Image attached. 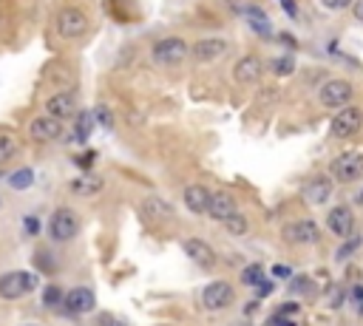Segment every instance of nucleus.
<instances>
[{
	"mask_svg": "<svg viewBox=\"0 0 363 326\" xmlns=\"http://www.w3.org/2000/svg\"><path fill=\"white\" fill-rule=\"evenodd\" d=\"M352 97H355V88L344 77H332V80H326L318 88V102L326 111H344V108H349L352 105Z\"/></svg>",
	"mask_w": 363,
	"mask_h": 326,
	"instance_id": "obj_1",
	"label": "nucleus"
},
{
	"mask_svg": "<svg viewBox=\"0 0 363 326\" xmlns=\"http://www.w3.org/2000/svg\"><path fill=\"white\" fill-rule=\"evenodd\" d=\"M360 131H363V111L357 105H349L344 111H338L332 116V122H329V136L332 139H341V142L355 139Z\"/></svg>",
	"mask_w": 363,
	"mask_h": 326,
	"instance_id": "obj_2",
	"label": "nucleus"
},
{
	"mask_svg": "<svg viewBox=\"0 0 363 326\" xmlns=\"http://www.w3.org/2000/svg\"><path fill=\"white\" fill-rule=\"evenodd\" d=\"M329 176L335 182H341V184L360 182L363 179V151H346V153H341L332 162Z\"/></svg>",
	"mask_w": 363,
	"mask_h": 326,
	"instance_id": "obj_3",
	"label": "nucleus"
},
{
	"mask_svg": "<svg viewBox=\"0 0 363 326\" xmlns=\"http://www.w3.org/2000/svg\"><path fill=\"white\" fill-rule=\"evenodd\" d=\"M88 32V14L80 6H65L57 14V34L65 40H74L83 37Z\"/></svg>",
	"mask_w": 363,
	"mask_h": 326,
	"instance_id": "obj_4",
	"label": "nucleus"
},
{
	"mask_svg": "<svg viewBox=\"0 0 363 326\" xmlns=\"http://www.w3.org/2000/svg\"><path fill=\"white\" fill-rule=\"evenodd\" d=\"M34 287H37V278L32 272H6V275H0V298H6V301L29 295Z\"/></svg>",
	"mask_w": 363,
	"mask_h": 326,
	"instance_id": "obj_5",
	"label": "nucleus"
},
{
	"mask_svg": "<svg viewBox=\"0 0 363 326\" xmlns=\"http://www.w3.org/2000/svg\"><path fill=\"white\" fill-rule=\"evenodd\" d=\"M190 54V45L182 37H165L154 45V63L156 65H176Z\"/></svg>",
	"mask_w": 363,
	"mask_h": 326,
	"instance_id": "obj_6",
	"label": "nucleus"
},
{
	"mask_svg": "<svg viewBox=\"0 0 363 326\" xmlns=\"http://www.w3.org/2000/svg\"><path fill=\"white\" fill-rule=\"evenodd\" d=\"M48 232H52L54 241H71L80 232V219L74 210H68V207H63V210H57L52 216V221H48Z\"/></svg>",
	"mask_w": 363,
	"mask_h": 326,
	"instance_id": "obj_7",
	"label": "nucleus"
},
{
	"mask_svg": "<svg viewBox=\"0 0 363 326\" xmlns=\"http://www.w3.org/2000/svg\"><path fill=\"white\" fill-rule=\"evenodd\" d=\"M332 191H335V179L326 173H315L304 184V202L312 207H324L332 199Z\"/></svg>",
	"mask_w": 363,
	"mask_h": 326,
	"instance_id": "obj_8",
	"label": "nucleus"
},
{
	"mask_svg": "<svg viewBox=\"0 0 363 326\" xmlns=\"http://www.w3.org/2000/svg\"><path fill=\"white\" fill-rule=\"evenodd\" d=\"M284 241H289V244H318L321 230L312 219H298V221L284 227Z\"/></svg>",
	"mask_w": 363,
	"mask_h": 326,
	"instance_id": "obj_9",
	"label": "nucleus"
},
{
	"mask_svg": "<svg viewBox=\"0 0 363 326\" xmlns=\"http://www.w3.org/2000/svg\"><path fill=\"white\" fill-rule=\"evenodd\" d=\"M190 54L196 63H216L227 54V40L222 37H202L190 45Z\"/></svg>",
	"mask_w": 363,
	"mask_h": 326,
	"instance_id": "obj_10",
	"label": "nucleus"
},
{
	"mask_svg": "<svg viewBox=\"0 0 363 326\" xmlns=\"http://www.w3.org/2000/svg\"><path fill=\"white\" fill-rule=\"evenodd\" d=\"M233 298H236V292H233V287L227 281H213L202 292V304L210 312H219V309H227L233 304Z\"/></svg>",
	"mask_w": 363,
	"mask_h": 326,
	"instance_id": "obj_11",
	"label": "nucleus"
},
{
	"mask_svg": "<svg viewBox=\"0 0 363 326\" xmlns=\"http://www.w3.org/2000/svg\"><path fill=\"white\" fill-rule=\"evenodd\" d=\"M29 136L34 139V142H40V145L54 142V139H60V136H63V122H60V120H54V116L43 113V116H37V120H32V122H29Z\"/></svg>",
	"mask_w": 363,
	"mask_h": 326,
	"instance_id": "obj_12",
	"label": "nucleus"
},
{
	"mask_svg": "<svg viewBox=\"0 0 363 326\" xmlns=\"http://www.w3.org/2000/svg\"><path fill=\"white\" fill-rule=\"evenodd\" d=\"M261 74H264V63L256 54H245L233 65V80L241 85H256L261 80Z\"/></svg>",
	"mask_w": 363,
	"mask_h": 326,
	"instance_id": "obj_13",
	"label": "nucleus"
},
{
	"mask_svg": "<svg viewBox=\"0 0 363 326\" xmlns=\"http://www.w3.org/2000/svg\"><path fill=\"white\" fill-rule=\"evenodd\" d=\"M326 227H329V232H335V236H352V230H355V213H352V207H346V204H338V207H332L329 210V216H326Z\"/></svg>",
	"mask_w": 363,
	"mask_h": 326,
	"instance_id": "obj_14",
	"label": "nucleus"
},
{
	"mask_svg": "<svg viewBox=\"0 0 363 326\" xmlns=\"http://www.w3.org/2000/svg\"><path fill=\"white\" fill-rule=\"evenodd\" d=\"M182 250H185V255H187L193 264H199L205 270L216 267V252H213V247L207 241H202V239H185L182 241Z\"/></svg>",
	"mask_w": 363,
	"mask_h": 326,
	"instance_id": "obj_15",
	"label": "nucleus"
},
{
	"mask_svg": "<svg viewBox=\"0 0 363 326\" xmlns=\"http://www.w3.org/2000/svg\"><path fill=\"white\" fill-rule=\"evenodd\" d=\"M45 113L54 116V120H68V116L77 113V100L74 94H68V91H60V94L48 97L45 100Z\"/></svg>",
	"mask_w": 363,
	"mask_h": 326,
	"instance_id": "obj_16",
	"label": "nucleus"
},
{
	"mask_svg": "<svg viewBox=\"0 0 363 326\" xmlns=\"http://www.w3.org/2000/svg\"><path fill=\"white\" fill-rule=\"evenodd\" d=\"M63 307H65V312H71V315L91 312V309H94V292L85 290V287L71 290V292L65 295V301H63Z\"/></svg>",
	"mask_w": 363,
	"mask_h": 326,
	"instance_id": "obj_17",
	"label": "nucleus"
},
{
	"mask_svg": "<svg viewBox=\"0 0 363 326\" xmlns=\"http://www.w3.org/2000/svg\"><path fill=\"white\" fill-rule=\"evenodd\" d=\"M210 199H213V193L207 188H202V184H190V188H185V204H187V210L196 213V216L210 210Z\"/></svg>",
	"mask_w": 363,
	"mask_h": 326,
	"instance_id": "obj_18",
	"label": "nucleus"
},
{
	"mask_svg": "<svg viewBox=\"0 0 363 326\" xmlns=\"http://www.w3.org/2000/svg\"><path fill=\"white\" fill-rule=\"evenodd\" d=\"M142 216L148 221H171L174 219V207H171V202H165L159 196H148L142 202Z\"/></svg>",
	"mask_w": 363,
	"mask_h": 326,
	"instance_id": "obj_19",
	"label": "nucleus"
},
{
	"mask_svg": "<svg viewBox=\"0 0 363 326\" xmlns=\"http://www.w3.org/2000/svg\"><path fill=\"white\" fill-rule=\"evenodd\" d=\"M216 221H227V219H233L236 213H238V207H236V199L230 196V193H213V199H210V210H207Z\"/></svg>",
	"mask_w": 363,
	"mask_h": 326,
	"instance_id": "obj_20",
	"label": "nucleus"
},
{
	"mask_svg": "<svg viewBox=\"0 0 363 326\" xmlns=\"http://www.w3.org/2000/svg\"><path fill=\"white\" fill-rule=\"evenodd\" d=\"M245 17H247V23H250V29H253L256 34H261L264 40H270V34H273V26H270V20H267V14H264L261 9H256V6H250V9L245 12Z\"/></svg>",
	"mask_w": 363,
	"mask_h": 326,
	"instance_id": "obj_21",
	"label": "nucleus"
},
{
	"mask_svg": "<svg viewBox=\"0 0 363 326\" xmlns=\"http://www.w3.org/2000/svg\"><path fill=\"white\" fill-rule=\"evenodd\" d=\"M270 68H273V74H276V77H289V74L295 72V57H293V54H281V57H273Z\"/></svg>",
	"mask_w": 363,
	"mask_h": 326,
	"instance_id": "obj_22",
	"label": "nucleus"
},
{
	"mask_svg": "<svg viewBox=\"0 0 363 326\" xmlns=\"http://www.w3.org/2000/svg\"><path fill=\"white\" fill-rule=\"evenodd\" d=\"M17 156V139L9 133H0V165H6Z\"/></svg>",
	"mask_w": 363,
	"mask_h": 326,
	"instance_id": "obj_23",
	"label": "nucleus"
},
{
	"mask_svg": "<svg viewBox=\"0 0 363 326\" xmlns=\"http://www.w3.org/2000/svg\"><path fill=\"white\" fill-rule=\"evenodd\" d=\"M32 182H34V171H32V168H20V171H14V173L9 176V184H12L14 191L32 188Z\"/></svg>",
	"mask_w": 363,
	"mask_h": 326,
	"instance_id": "obj_24",
	"label": "nucleus"
},
{
	"mask_svg": "<svg viewBox=\"0 0 363 326\" xmlns=\"http://www.w3.org/2000/svg\"><path fill=\"white\" fill-rule=\"evenodd\" d=\"M100 188H103V182H100V179H91V173H85V176L77 179V182H71V191H74V193H83V196L96 193Z\"/></svg>",
	"mask_w": 363,
	"mask_h": 326,
	"instance_id": "obj_25",
	"label": "nucleus"
},
{
	"mask_svg": "<svg viewBox=\"0 0 363 326\" xmlns=\"http://www.w3.org/2000/svg\"><path fill=\"white\" fill-rule=\"evenodd\" d=\"M264 281V267L261 264H250V267H245L241 270V284H247V287H258Z\"/></svg>",
	"mask_w": 363,
	"mask_h": 326,
	"instance_id": "obj_26",
	"label": "nucleus"
},
{
	"mask_svg": "<svg viewBox=\"0 0 363 326\" xmlns=\"http://www.w3.org/2000/svg\"><path fill=\"white\" fill-rule=\"evenodd\" d=\"M91 128H94V113L83 111V113L77 116V131H74V139H77V142H85L88 133H91Z\"/></svg>",
	"mask_w": 363,
	"mask_h": 326,
	"instance_id": "obj_27",
	"label": "nucleus"
},
{
	"mask_svg": "<svg viewBox=\"0 0 363 326\" xmlns=\"http://www.w3.org/2000/svg\"><path fill=\"white\" fill-rule=\"evenodd\" d=\"M289 292H293V295H312V278L295 275L293 281H289Z\"/></svg>",
	"mask_w": 363,
	"mask_h": 326,
	"instance_id": "obj_28",
	"label": "nucleus"
},
{
	"mask_svg": "<svg viewBox=\"0 0 363 326\" xmlns=\"http://www.w3.org/2000/svg\"><path fill=\"white\" fill-rule=\"evenodd\" d=\"M225 227H227V230L233 232V236H245V232H247V227H250V224H247V219L241 216V213H236L233 219H227V221H225Z\"/></svg>",
	"mask_w": 363,
	"mask_h": 326,
	"instance_id": "obj_29",
	"label": "nucleus"
},
{
	"mask_svg": "<svg viewBox=\"0 0 363 326\" xmlns=\"http://www.w3.org/2000/svg\"><path fill=\"white\" fill-rule=\"evenodd\" d=\"M60 301H65V298L60 295L57 287H45V292H43V304H45V307H57Z\"/></svg>",
	"mask_w": 363,
	"mask_h": 326,
	"instance_id": "obj_30",
	"label": "nucleus"
},
{
	"mask_svg": "<svg viewBox=\"0 0 363 326\" xmlns=\"http://www.w3.org/2000/svg\"><path fill=\"white\" fill-rule=\"evenodd\" d=\"M321 6L329 12H344V9L355 6V0H321Z\"/></svg>",
	"mask_w": 363,
	"mask_h": 326,
	"instance_id": "obj_31",
	"label": "nucleus"
},
{
	"mask_svg": "<svg viewBox=\"0 0 363 326\" xmlns=\"http://www.w3.org/2000/svg\"><path fill=\"white\" fill-rule=\"evenodd\" d=\"M357 247H360V236H355V239L349 241V244H344V247H341V252H338V261H344V259H349V255H352V252H355Z\"/></svg>",
	"mask_w": 363,
	"mask_h": 326,
	"instance_id": "obj_32",
	"label": "nucleus"
},
{
	"mask_svg": "<svg viewBox=\"0 0 363 326\" xmlns=\"http://www.w3.org/2000/svg\"><path fill=\"white\" fill-rule=\"evenodd\" d=\"M273 290H276V284H273V281H267V278H264V281L256 287V295H258V298H267V295H273Z\"/></svg>",
	"mask_w": 363,
	"mask_h": 326,
	"instance_id": "obj_33",
	"label": "nucleus"
},
{
	"mask_svg": "<svg viewBox=\"0 0 363 326\" xmlns=\"http://www.w3.org/2000/svg\"><path fill=\"white\" fill-rule=\"evenodd\" d=\"M278 3H281V9L287 12V17H298V3H295V0H278Z\"/></svg>",
	"mask_w": 363,
	"mask_h": 326,
	"instance_id": "obj_34",
	"label": "nucleus"
},
{
	"mask_svg": "<svg viewBox=\"0 0 363 326\" xmlns=\"http://www.w3.org/2000/svg\"><path fill=\"white\" fill-rule=\"evenodd\" d=\"M94 116H100V122H103L105 128H114V120H111V113H108V111H105L103 105H100V108L94 111Z\"/></svg>",
	"mask_w": 363,
	"mask_h": 326,
	"instance_id": "obj_35",
	"label": "nucleus"
},
{
	"mask_svg": "<svg viewBox=\"0 0 363 326\" xmlns=\"http://www.w3.org/2000/svg\"><path fill=\"white\" fill-rule=\"evenodd\" d=\"M278 315H287V318L298 315V304H293V301H289V304H281V307H278Z\"/></svg>",
	"mask_w": 363,
	"mask_h": 326,
	"instance_id": "obj_36",
	"label": "nucleus"
},
{
	"mask_svg": "<svg viewBox=\"0 0 363 326\" xmlns=\"http://www.w3.org/2000/svg\"><path fill=\"white\" fill-rule=\"evenodd\" d=\"M270 326H295V320L293 318H287V315H273V320H270Z\"/></svg>",
	"mask_w": 363,
	"mask_h": 326,
	"instance_id": "obj_37",
	"label": "nucleus"
},
{
	"mask_svg": "<svg viewBox=\"0 0 363 326\" xmlns=\"http://www.w3.org/2000/svg\"><path fill=\"white\" fill-rule=\"evenodd\" d=\"M100 326H125V323L114 315H100Z\"/></svg>",
	"mask_w": 363,
	"mask_h": 326,
	"instance_id": "obj_38",
	"label": "nucleus"
},
{
	"mask_svg": "<svg viewBox=\"0 0 363 326\" xmlns=\"http://www.w3.org/2000/svg\"><path fill=\"white\" fill-rule=\"evenodd\" d=\"M273 275L276 278H289V275H293V270H289L287 264H278V267H273Z\"/></svg>",
	"mask_w": 363,
	"mask_h": 326,
	"instance_id": "obj_39",
	"label": "nucleus"
},
{
	"mask_svg": "<svg viewBox=\"0 0 363 326\" xmlns=\"http://www.w3.org/2000/svg\"><path fill=\"white\" fill-rule=\"evenodd\" d=\"M352 17L357 23H363V0H355V6H352Z\"/></svg>",
	"mask_w": 363,
	"mask_h": 326,
	"instance_id": "obj_40",
	"label": "nucleus"
},
{
	"mask_svg": "<svg viewBox=\"0 0 363 326\" xmlns=\"http://www.w3.org/2000/svg\"><path fill=\"white\" fill-rule=\"evenodd\" d=\"M26 227H29V232H37V227H40V224H37V219H34V216H29V219H26Z\"/></svg>",
	"mask_w": 363,
	"mask_h": 326,
	"instance_id": "obj_41",
	"label": "nucleus"
}]
</instances>
